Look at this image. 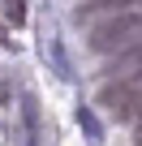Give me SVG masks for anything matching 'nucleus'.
<instances>
[{"instance_id":"1","label":"nucleus","mask_w":142,"mask_h":146,"mask_svg":"<svg viewBox=\"0 0 142 146\" xmlns=\"http://www.w3.org/2000/svg\"><path fill=\"white\" fill-rule=\"evenodd\" d=\"M138 35H142V17H138V13H112V17H103V22L91 30V47H95V52H121V47H129Z\"/></svg>"},{"instance_id":"3","label":"nucleus","mask_w":142,"mask_h":146,"mask_svg":"<svg viewBox=\"0 0 142 146\" xmlns=\"http://www.w3.org/2000/svg\"><path fill=\"white\" fill-rule=\"evenodd\" d=\"M133 116H138V120H142V103H138V112H133Z\"/></svg>"},{"instance_id":"2","label":"nucleus","mask_w":142,"mask_h":146,"mask_svg":"<svg viewBox=\"0 0 142 146\" xmlns=\"http://www.w3.org/2000/svg\"><path fill=\"white\" fill-rule=\"evenodd\" d=\"M129 5H138V0H91L82 13H99V9H108V13H121V9H129Z\"/></svg>"},{"instance_id":"4","label":"nucleus","mask_w":142,"mask_h":146,"mask_svg":"<svg viewBox=\"0 0 142 146\" xmlns=\"http://www.w3.org/2000/svg\"><path fill=\"white\" fill-rule=\"evenodd\" d=\"M138 146H142V142H138Z\"/></svg>"}]
</instances>
